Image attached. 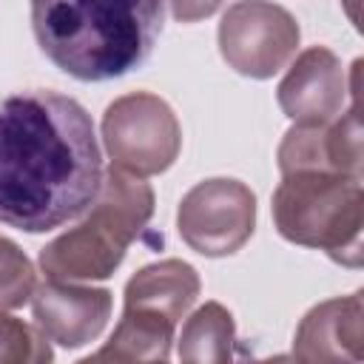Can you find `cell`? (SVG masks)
I'll use <instances>...</instances> for the list:
<instances>
[{
	"mask_svg": "<svg viewBox=\"0 0 364 364\" xmlns=\"http://www.w3.org/2000/svg\"><path fill=\"white\" fill-rule=\"evenodd\" d=\"M102 154L88 111L57 91L0 97V222L46 233L88 210Z\"/></svg>",
	"mask_w": 364,
	"mask_h": 364,
	"instance_id": "1",
	"label": "cell"
},
{
	"mask_svg": "<svg viewBox=\"0 0 364 364\" xmlns=\"http://www.w3.org/2000/svg\"><path fill=\"white\" fill-rule=\"evenodd\" d=\"M162 0H31L40 51L82 82L139 68L162 31Z\"/></svg>",
	"mask_w": 364,
	"mask_h": 364,
	"instance_id": "2",
	"label": "cell"
},
{
	"mask_svg": "<svg viewBox=\"0 0 364 364\" xmlns=\"http://www.w3.org/2000/svg\"><path fill=\"white\" fill-rule=\"evenodd\" d=\"M151 216L154 191L145 176L111 165L88 205V216L40 250V267L48 279L60 282L108 279Z\"/></svg>",
	"mask_w": 364,
	"mask_h": 364,
	"instance_id": "3",
	"label": "cell"
},
{
	"mask_svg": "<svg viewBox=\"0 0 364 364\" xmlns=\"http://www.w3.org/2000/svg\"><path fill=\"white\" fill-rule=\"evenodd\" d=\"M273 222L293 245L318 247L347 267L361 264L364 191L358 176L327 171L284 173L273 193Z\"/></svg>",
	"mask_w": 364,
	"mask_h": 364,
	"instance_id": "4",
	"label": "cell"
},
{
	"mask_svg": "<svg viewBox=\"0 0 364 364\" xmlns=\"http://www.w3.org/2000/svg\"><path fill=\"white\" fill-rule=\"evenodd\" d=\"M102 142L111 165L136 176H154L168 171L179 156L182 131L165 100L136 91L114 100L105 108Z\"/></svg>",
	"mask_w": 364,
	"mask_h": 364,
	"instance_id": "5",
	"label": "cell"
},
{
	"mask_svg": "<svg viewBox=\"0 0 364 364\" xmlns=\"http://www.w3.org/2000/svg\"><path fill=\"white\" fill-rule=\"evenodd\" d=\"M256 196L239 179H205L193 185L176 210L182 242L202 256H230L253 233Z\"/></svg>",
	"mask_w": 364,
	"mask_h": 364,
	"instance_id": "6",
	"label": "cell"
},
{
	"mask_svg": "<svg viewBox=\"0 0 364 364\" xmlns=\"http://www.w3.org/2000/svg\"><path fill=\"white\" fill-rule=\"evenodd\" d=\"M296 17L270 0H239L219 23V51L225 63L253 80H267L296 54Z\"/></svg>",
	"mask_w": 364,
	"mask_h": 364,
	"instance_id": "7",
	"label": "cell"
},
{
	"mask_svg": "<svg viewBox=\"0 0 364 364\" xmlns=\"http://www.w3.org/2000/svg\"><path fill=\"white\" fill-rule=\"evenodd\" d=\"M279 171H327L361 179V119L353 85V105L330 122H296L279 145Z\"/></svg>",
	"mask_w": 364,
	"mask_h": 364,
	"instance_id": "8",
	"label": "cell"
},
{
	"mask_svg": "<svg viewBox=\"0 0 364 364\" xmlns=\"http://www.w3.org/2000/svg\"><path fill=\"white\" fill-rule=\"evenodd\" d=\"M111 293L102 287H80L74 282L48 279L31 293V313L48 341L60 347H82L94 341L111 318Z\"/></svg>",
	"mask_w": 364,
	"mask_h": 364,
	"instance_id": "9",
	"label": "cell"
},
{
	"mask_svg": "<svg viewBox=\"0 0 364 364\" xmlns=\"http://www.w3.org/2000/svg\"><path fill=\"white\" fill-rule=\"evenodd\" d=\"M347 91L341 60L330 48L313 46L290 65L276 97L293 122H330L341 114Z\"/></svg>",
	"mask_w": 364,
	"mask_h": 364,
	"instance_id": "10",
	"label": "cell"
},
{
	"mask_svg": "<svg viewBox=\"0 0 364 364\" xmlns=\"http://www.w3.org/2000/svg\"><path fill=\"white\" fill-rule=\"evenodd\" d=\"M364 344L361 290L316 304L299 324L293 355L299 361H358Z\"/></svg>",
	"mask_w": 364,
	"mask_h": 364,
	"instance_id": "11",
	"label": "cell"
},
{
	"mask_svg": "<svg viewBox=\"0 0 364 364\" xmlns=\"http://www.w3.org/2000/svg\"><path fill=\"white\" fill-rule=\"evenodd\" d=\"M199 296V276L182 259H162L136 270L125 284V307L142 310L171 324L191 310Z\"/></svg>",
	"mask_w": 364,
	"mask_h": 364,
	"instance_id": "12",
	"label": "cell"
},
{
	"mask_svg": "<svg viewBox=\"0 0 364 364\" xmlns=\"http://www.w3.org/2000/svg\"><path fill=\"white\" fill-rule=\"evenodd\" d=\"M176 324L142 310H122L114 336L88 361H165L171 355Z\"/></svg>",
	"mask_w": 364,
	"mask_h": 364,
	"instance_id": "13",
	"label": "cell"
},
{
	"mask_svg": "<svg viewBox=\"0 0 364 364\" xmlns=\"http://www.w3.org/2000/svg\"><path fill=\"white\" fill-rule=\"evenodd\" d=\"M233 344H236V327L230 310H225L219 301H208L182 324L179 358L222 364L233 358Z\"/></svg>",
	"mask_w": 364,
	"mask_h": 364,
	"instance_id": "14",
	"label": "cell"
},
{
	"mask_svg": "<svg viewBox=\"0 0 364 364\" xmlns=\"http://www.w3.org/2000/svg\"><path fill=\"white\" fill-rule=\"evenodd\" d=\"M48 338L40 327H31L0 310V364H40L51 361Z\"/></svg>",
	"mask_w": 364,
	"mask_h": 364,
	"instance_id": "15",
	"label": "cell"
},
{
	"mask_svg": "<svg viewBox=\"0 0 364 364\" xmlns=\"http://www.w3.org/2000/svg\"><path fill=\"white\" fill-rule=\"evenodd\" d=\"M34 267L28 256L9 239L0 236V310L23 307L34 293Z\"/></svg>",
	"mask_w": 364,
	"mask_h": 364,
	"instance_id": "16",
	"label": "cell"
},
{
	"mask_svg": "<svg viewBox=\"0 0 364 364\" xmlns=\"http://www.w3.org/2000/svg\"><path fill=\"white\" fill-rule=\"evenodd\" d=\"M171 3V14L179 23H196L202 17H210L225 0H168Z\"/></svg>",
	"mask_w": 364,
	"mask_h": 364,
	"instance_id": "17",
	"label": "cell"
}]
</instances>
